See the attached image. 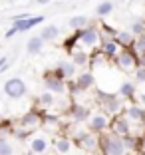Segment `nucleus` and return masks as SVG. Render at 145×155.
I'll return each mask as SVG.
<instances>
[{
    "label": "nucleus",
    "instance_id": "obj_1",
    "mask_svg": "<svg viewBox=\"0 0 145 155\" xmlns=\"http://www.w3.org/2000/svg\"><path fill=\"white\" fill-rule=\"evenodd\" d=\"M95 105H97V110L107 114L109 117H115V115L123 114V110H125V100H121L119 94H115V91L97 90L95 91Z\"/></svg>",
    "mask_w": 145,
    "mask_h": 155
},
{
    "label": "nucleus",
    "instance_id": "obj_2",
    "mask_svg": "<svg viewBox=\"0 0 145 155\" xmlns=\"http://www.w3.org/2000/svg\"><path fill=\"white\" fill-rule=\"evenodd\" d=\"M72 141H74V145H77L80 149L86 151V153H95V151H100V135L91 133L87 127L86 129L77 127L76 131L72 133Z\"/></svg>",
    "mask_w": 145,
    "mask_h": 155
},
{
    "label": "nucleus",
    "instance_id": "obj_3",
    "mask_svg": "<svg viewBox=\"0 0 145 155\" xmlns=\"http://www.w3.org/2000/svg\"><path fill=\"white\" fill-rule=\"evenodd\" d=\"M100 151L101 155H127L123 137L115 135L111 131H105L100 135Z\"/></svg>",
    "mask_w": 145,
    "mask_h": 155
},
{
    "label": "nucleus",
    "instance_id": "obj_4",
    "mask_svg": "<svg viewBox=\"0 0 145 155\" xmlns=\"http://www.w3.org/2000/svg\"><path fill=\"white\" fill-rule=\"evenodd\" d=\"M95 86V74L91 72H82V74H77L74 80H70L68 82V91H70V96H80V94H84V91H90L91 87Z\"/></svg>",
    "mask_w": 145,
    "mask_h": 155
},
{
    "label": "nucleus",
    "instance_id": "obj_5",
    "mask_svg": "<svg viewBox=\"0 0 145 155\" xmlns=\"http://www.w3.org/2000/svg\"><path fill=\"white\" fill-rule=\"evenodd\" d=\"M77 32V36H80V46H82L84 50H87V52H94V50H97L100 48V44H101V32H100V28H95V26H86V28H82V30H76Z\"/></svg>",
    "mask_w": 145,
    "mask_h": 155
},
{
    "label": "nucleus",
    "instance_id": "obj_6",
    "mask_svg": "<svg viewBox=\"0 0 145 155\" xmlns=\"http://www.w3.org/2000/svg\"><path fill=\"white\" fill-rule=\"evenodd\" d=\"M114 64L121 72H135V68L139 66V56L133 52V48H121V52L117 54V58L114 60Z\"/></svg>",
    "mask_w": 145,
    "mask_h": 155
},
{
    "label": "nucleus",
    "instance_id": "obj_7",
    "mask_svg": "<svg viewBox=\"0 0 145 155\" xmlns=\"http://www.w3.org/2000/svg\"><path fill=\"white\" fill-rule=\"evenodd\" d=\"M44 111L46 110H40L38 105H34L32 110H28L26 114L22 115V117L18 119V125L20 127H24V129H28V131H36V129H40V125H42V115H44Z\"/></svg>",
    "mask_w": 145,
    "mask_h": 155
},
{
    "label": "nucleus",
    "instance_id": "obj_8",
    "mask_svg": "<svg viewBox=\"0 0 145 155\" xmlns=\"http://www.w3.org/2000/svg\"><path fill=\"white\" fill-rule=\"evenodd\" d=\"M109 123H111V117H109L107 114H104V111H94V114L90 115V119L86 121L87 129H90L91 133H95V135H101V133L109 131Z\"/></svg>",
    "mask_w": 145,
    "mask_h": 155
},
{
    "label": "nucleus",
    "instance_id": "obj_9",
    "mask_svg": "<svg viewBox=\"0 0 145 155\" xmlns=\"http://www.w3.org/2000/svg\"><path fill=\"white\" fill-rule=\"evenodd\" d=\"M2 90H4L6 97H10V100H22L28 94L26 82H24L22 78H10V80H6Z\"/></svg>",
    "mask_w": 145,
    "mask_h": 155
},
{
    "label": "nucleus",
    "instance_id": "obj_10",
    "mask_svg": "<svg viewBox=\"0 0 145 155\" xmlns=\"http://www.w3.org/2000/svg\"><path fill=\"white\" fill-rule=\"evenodd\" d=\"M42 82H44L46 91H52V94H56V96H64V94L68 91V82H64V80L56 78V74L52 72V70H46V72H44Z\"/></svg>",
    "mask_w": 145,
    "mask_h": 155
},
{
    "label": "nucleus",
    "instance_id": "obj_11",
    "mask_svg": "<svg viewBox=\"0 0 145 155\" xmlns=\"http://www.w3.org/2000/svg\"><path fill=\"white\" fill-rule=\"evenodd\" d=\"M76 70H77V66L74 64L72 60H60L58 64L52 68V72L56 74V78H60L64 82H70V80H74V78L77 76Z\"/></svg>",
    "mask_w": 145,
    "mask_h": 155
},
{
    "label": "nucleus",
    "instance_id": "obj_12",
    "mask_svg": "<svg viewBox=\"0 0 145 155\" xmlns=\"http://www.w3.org/2000/svg\"><path fill=\"white\" fill-rule=\"evenodd\" d=\"M123 115L131 123H141V125H145V107L139 101H127L125 110H123Z\"/></svg>",
    "mask_w": 145,
    "mask_h": 155
},
{
    "label": "nucleus",
    "instance_id": "obj_13",
    "mask_svg": "<svg viewBox=\"0 0 145 155\" xmlns=\"http://www.w3.org/2000/svg\"><path fill=\"white\" fill-rule=\"evenodd\" d=\"M109 131L115 133V135H119V137L131 135V121H129V119H127L123 114H119V115H115V117H111Z\"/></svg>",
    "mask_w": 145,
    "mask_h": 155
},
{
    "label": "nucleus",
    "instance_id": "obj_14",
    "mask_svg": "<svg viewBox=\"0 0 145 155\" xmlns=\"http://www.w3.org/2000/svg\"><path fill=\"white\" fill-rule=\"evenodd\" d=\"M66 114L72 119V123H86L91 115V110L84 104H72L68 110H66Z\"/></svg>",
    "mask_w": 145,
    "mask_h": 155
},
{
    "label": "nucleus",
    "instance_id": "obj_15",
    "mask_svg": "<svg viewBox=\"0 0 145 155\" xmlns=\"http://www.w3.org/2000/svg\"><path fill=\"white\" fill-rule=\"evenodd\" d=\"M28 141H30V151H34V153H38V155L48 153V149H50V145H52L50 137L46 135V133H32Z\"/></svg>",
    "mask_w": 145,
    "mask_h": 155
},
{
    "label": "nucleus",
    "instance_id": "obj_16",
    "mask_svg": "<svg viewBox=\"0 0 145 155\" xmlns=\"http://www.w3.org/2000/svg\"><path fill=\"white\" fill-rule=\"evenodd\" d=\"M44 22V16H28V18L24 20H16V22H12V26L16 28V32H28V30H32V28L40 26V24Z\"/></svg>",
    "mask_w": 145,
    "mask_h": 155
},
{
    "label": "nucleus",
    "instance_id": "obj_17",
    "mask_svg": "<svg viewBox=\"0 0 145 155\" xmlns=\"http://www.w3.org/2000/svg\"><path fill=\"white\" fill-rule=\"evenodd\" d=\"M97 50H100L101 54L109 60V62H114V60L117 58V54L121 52V46H119L115 40H101V44H100Z\"/></svg>",
    "mask_w": 145,
    "mask_h": 155
},
{
    "label": "nucleus",
    "instance_id": "obj_18",
    "mask_svg": "<svg viewBox=\"0 0 145 155\" xmlns=\"http://www.w3.org/2000/svg\"><path fill=\"white\" fill-rule=\"evenodd\" d=\"M117 94H119V97L125 100V101H135V96H137L135 82H131V80H123V82L119 84V87H117Z\"/></svg>",
    "mask_w": 145,
    "mask_h": 155
},
{
    "label": "nucleus",
    "instance_id": "obj_19",
    "mask_svg": "<svg viewBox=\"0 0 145 155\" xmlns=\"http://www.w3.org/2000/svg\"><path fill=\"white\" fill-rule=\"evenodd\" d=\"M52 145H54L58 155H70L72 153V147H74V141H72V137H68V135H58L52 141Z\"/></svg>",
    "mask_w": 145,
    "mask_h": 155
},
{
    "label": "nucleus",
    "instance_id": "obj_20",
    "mask_svg": "<svg viewBox=\"0 0 145 155\" xmlns=\"http://www.w3.org/2000/svg\"><path fill=\"white\" fill-rule=\"evenodd\" d=\"M44 44H46V42L42 40L40 36L28 38V42H26V54L28 56H38L42 50H44Z\"/></svg>",
    "mask_w": 145,
    "mask_h": 155
},
{
    "label": "nucleus",
    "instance_id": "obj_21",
    "mask_svg": "<svg viewBox=\"0 0 145 155\" xmlns=\"http://www.w3.org/2000/svg\"><path fill=\"white\" fill-rule=\"evenodd\" d=\"M90 52L87 50H84V48H76V50L72 52V54H70V58H72V62L76 66H90Z\"/></svg>",
    "mask_w": 145,
    "mask_h": 155
},
{
    "label": "nucleus",
    "instance_id": "obj_22",
    "mask_svg": "<svg viewBox=\"0 0 145 155\" xmlns=\"http://www.w3.org/2000/svg\"><path fill=\"white\" fill-rule=\"evenodd\" d=\"M38 36H40L44 42H54L56 38L60 36V28L56 26V24H48V26H44L40 30V34H38Z\"/></svg>",
    "mask_w": 145,
    "mask_h": 155
},
{
    "label": "nucleus",
    "instance_id": "obj_23",
    "mask_svg": "<svg viewBox=\"0 0 145 155\" xmlns=\"http://www.w3.org/2000/svg\"><path fill=\"white\" fill-rule=\"evenodd\" d=\"M115 42H117L121 48H133V42H135V36H133L129 30H119L117 36H115Z\"/></svg>",
    "mask_w": 145,
    "mask_h": 155
},
{
    "label": "nucleus",
    "instance_id": "obj_24",
    "mask_svg": "<svg viewBox=\"0 0 145 155\" xmlns=\"http://www.w3.org/2000/svg\"><path fill=\"white\" fill-rule=\"evenodd\" d=\"M54 104H56V94H52V91H44L36 100V105L40 110H48V107H52Z\"/></svg>",
    "mask_w": 145,
    "mask_h": 155
},
{
    "label": "nucleus",
    "instance_id": "obj_25",
    "mask_svg": "<svg viewBox=\"0 0 145 155\" xmlns=\"http://www.w3.org/2000/svg\"><path fill=\"white\" fill-rule=\"evenodd\" d=\"M127 30H129V32H131L135 38H137V36H143V34H145V16H143V18H141V16L133 18Z\"/></svg>",
    "mask_w": 145,
    "mask_h": 155
},
{
    "label": "nucleus",
    "instance_id": "obj_26",
    "mask_svg": "<svg viewBox=\"0 0 145 155\" xmlns=\"http://www.w3.org/2000/svg\"><path fill=\"white\" fill-rule=\"evenodd\" d=\"M68 26L72 28V30H82V28L90 26V18L84 16V14H77V16H72V18L68 20Z\"/></svg>",
    "mask_w": 145,
    "mask_h": 155
},
{
    "label": "nucleus",
    "instance_id": "obj_27",
    "mask_svg": "<svg viewBox=\"0 0 145 155\" xmlns=\"http://www.w3.org/2000/svg\"><path fill=\"white\" fill-rule=\"evenodd\" d=\"M77 44H80V36H77V32H76V30H74V32L70 34V36L66 38V40H64L62 48H64V50H66V52H68V54H72V52L76 50V46H77Z\"/></svg>",
    "mask_w": 145,
    "mask_h": 155
},
{
    "label": "nucleus",
    "instance_id": "obj_28",
    "mask_svg": "<svg viewBox=\"0 0 145 155\" xmlns=\"http://www.w3.org/2000/svg\"><path fill=\"white\" fill-rule=\"evenodd\" d=\"M111 12H114V2H111V0H104V2H100V4L95 6V14H97L100 18H105V16H109Z\"/></svg>",
    "mask_w": 145,
    "mask_h": 155
},
{
    "label": "nucleus",
    "instance_id": "obj_29",
    "mask_svg": "<svg viewBox=\"0 0 145 155\" xmlns=\"http://www.w3.org/2000/svg\"><path fill=\"white\" fill-rule=\"evenodd\" d=\"M0 155H14V147L8 141V137L0 135Z\"/></svg>",
    "mask_w": 145,
    "mask_h": 155
},
{
    "label": "nucleus",
    "instance_id": "obj_30",
    "mask_svg": "<svg viewBox=\"0 0 145 155\" xmlns=\"http://www.w3.org/2000/svg\"><path fill=\"white\" fill-rule=\"evenodd\" d=\"M133 52H135L139 58L145 54V34H143V36H137V38H135V42H133Z\"/></svg>",
    "mask_w": 145,
    "mask_h": 155
},
{
    "label": "nucleus",
    "instance_id": "obj_31",
    "mask_svg": "<svg viewBox=\"0 0 145 155\" xmlns=\"http://www.w3.org/2000/svg\"><path fill=\"white\" fill-rule=\"evenodd\" d=\"M12 129H14V125H12V121L10 119H0V135L2 137H6V135H12Z\"/></svg>",
    "mask_w": 145,
    "mask_h": 155
},
{
    "label": "nucleus",
    "instance_id": "obj_32",
    "mask_svg": "<svg viewBox=\"0 0 145 155\" xmlns=\"http://www.w3.org/2000/svg\"><path fill=\"white\" fill-rule=\"evenodd\" d=\"M133 78H135L137 84H145V66H137L135 72H133Z\"/></svg>",
    "mask_w": 145,
    "mask_h": 155
},
{
    "label": "nucleus",
    "instance_id": "obj_33",
    "mask_svg": "<svg viewBox=\"0 0 145 155\" xmlns=\"http://www.w3.org/2000/svg\"><path fill=\"white\" fill-rule=\"evenodd\" d=\"M8 66H10L8 56H2V58H0V72H6V70H8Z\"/></svg>",
    "mask_w": 145,
    "mask_h": 155
},
{
    "label": "nucleus",
    "instance_id": "obj_34",
    "mask_svg": "<svg viewBox=\"0 0 145 155\" xmlns=\"http://www.w3.org/2000/svg\"><path fill=\"white\" fill-rule=\"evenodd\" d=\"M16 34H18V32H16V28H14V26H10L8 30H6L4 38H8V40H10V38H12V36H16Z\"/></svg>",
    "mask_w": 145,
    "mask_h": 155
},
{
    "label": "nucleus",
    "instance_id": "obj_35",
    "mask_svg": "<svg viewBox=\"0 0 145 155\" xmlns=\"http://www.w3.org/2000/svg\"><path fill=\"white\" fill-rule=\"evenodd\" d=\"M137 101H139V104L141 105H143V107H145V91H137Z\"/></svg>",
    "mask_w": 145,
    "mask_h": 155
},
{
    "label": "nucleus",
    "instance_id": "obj_36",
    "mask_svg": "<svg viewBox=\"0 0 145 155\" xmlns=\"http://www.w3.org/2000/svg\"><path fill=\"white\" fill-rule=\"evenodd\" d=\"M34 2H36V4H50L52 0H34Z\"/></svg>",
    "mask_w": 145,
    "mask_h": 155
},
{
    "label": "nucleus",
    "instance_id": "obj_37",
    "mask_svg": "<svg viewBox=\"0 0 145 155\" xmlns=\"http://www.w3.org/2000/svg\"><path fill=\"white\" fill-rule=\"evenodd\" d=\"M26 155H38V153H34V151H28V153Z\"/></svg>",
    "mask_w": 145,
    "mask_h": 155
},
{
    "label": "nucleus",
    "instance_id": "obj_38",
    "mask_svg": "<svg viewBox=\"0 0 145 155\" xmlns=\"http://www.w3.org/2000/svg\"><path fill=\"white\" fill-rule=\"evenodd\" d=\"M0 119H2V114H0Z\"/></svg>",
    "mask_w": 145,
    "mask_h": 155
},
{
    "label": "nucleus",
    "instance_id": "obj_39",
    "mask_svg": "<svg viewBox=\"0 0 145 155\" xmlns=\"http://www.w3.org/2000/svg\"><path fill=\"white\" fill-rule=\"evenodd\" d=\"M86 155H91V153H86Z\"/></svg>",
    "mask_w": 145,
    "mask_h": 155
}]
</instances>
